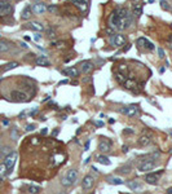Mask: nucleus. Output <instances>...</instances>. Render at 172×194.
<instances>
[{"mask_svg": "<svg viewBox=\"0 0 172 194\" xmlns=\"http://www.w3.org/2000/svg\"><path fill=\"white\" fill-rule=\"evenodd\" d=\"M78 170H75V168H73V170H69L67 173H66V176L62 178V185L63 186H71L74 185V184L76 183V180H78Z\"/></svg>", "mask_w": 172, "mask_h": 194, "instance_id": "nucleus-1", "label": "nucleus"}, {"mask_svg": "<svg viewBox=\"0 0 172 194\" xmlns=\"http://www.w3.org/2000/svg\"><path fill=\"white\" fill-rule=\"evenodd\" d=\"M17 157H18V154H17L16 151H12V153H9V154L5 157V159H4V164H5L7 170H8V173L12 172V170H13L14 164H16Z\"/></svg>", "mask_w": 172, "mask_h": 194, "instance_id": "nucleus-2", "label": "nucleus"}, {"mask_svg": "<svg viewBox=\"0 0 172 194\" xmlns=\"http://www.w3.org/2000/svg\"><path fill=\"white\" fill-rule=\"evenodd\" d=\"M164 171L163 170H159V171H154V172H150L149 175H146L145 181L148 184H151V185H156L161 180V176L163 175Z\"/></svg>", "mask_w": 172, "mask_h": 194, "instance_id": "nucleus-3", "label": "nucleus"}, {"mask_svg": "<svg viewBox=\"0 0 172 194\" xmlns=\"http://www.w3.org/2000/svg\"><path fill=\"white\" fill-rule=\"evenodd\" d=\"M13 12V5L8 0H0V17L8 16Z\"/></svg>", "mask_w": 172, "mask_h": 194, "instance_id": "nucleus-4", "label": "nucleus"}, {"mask_svg": "<svg viewBox=\"0 0 172 194\" xmlns=\"http://www.w3.org/2000/svg\"><path fill=\"white\" fill-rule=\"evenodd\" d=\"M136 44L138 45V48L144 49V51H153V49L155 48V45H154L151 41H149L146 38H138Z\"/></svg>", "mask_w": 172, "mask_h": 194, "instance_id": "nucleus-5", "label": "nucleus"}, {"mask_svg": "<svg viewBox=\"0 0 172 194\" xmlns=\"http://www.w3.org/2000/svg\"><path fill=\"white\" fill-rule=\"evenodd\" d=\"M156 166V163L154 160H146V162H140L137 166V170L140 172H148V171L154 170Z\"/></svg>", "mask_w": 172, "mask_h": 194, "instance_id": "nucleus-6", "label": "nucleus"}, {"mask_svg": "<svg viewBox=\"0 0 172 194\" xmlns=\"http://www.w3.org/2000/svg\"><path fill=\"white\" fill-rule=\"evenodd\" d=\"M110 43L113 44L114 47L119 48V47H123L125 44V36L122 35V34H114L110 39Z\"/></svg>", "mask_w": 172, "mask_h": 194, "instance_id": "nucleus-7", "label": "nucleus"}, {"mask_svg": "<svg viewBox=\"0 0 172 194\" xmlns=\"http://www.w3.org/2000/svg\"><path fill=\"white\" fill-rule=\"evenodd\" d=\"M93 185H94V177L92 175L84 176L83 181H82V188H83V190H86V191L91 190V189L93 188Z\"/></svg>", "mask_w": 172, "mask_h": 194, "instance_id": "nucleus-8", "label": "nucleus"}, {"mask_svg": "<svg viewBox=\"0 0 172 194\" xmlns=\"http://www.w3.org/2000/svg\"><path fill=\"white\" fill-rule=\"evenodd\" d=\"M120 113L124 114V115H127V116H135L136 114L138 113V106H137V105H128V106H124V107H122Z\"/></svg>", "mask_w": 172, "mask_h": 194, "instance_id": "nucleus-9", "label": "nucleus"}, {"mask_svg": "<svg viewBox=\"0 0 172 194\" xmlns=\"http://www.w3.org/2000/svg\"><path fill=\"white\" fill-rule=\"evenodd\" d=\"M11 97H12V100L16 101V102H26L27 101V95L21 92V91H12Z\"/></svg>", "mask_w": 172, "mask_h": 194, "instance_id": "nucleus-10", "label": "nucleus"}, {"mask_svg": "<svg viewBox=\"0 0 172 194\" xmlns=\"http://www.w3.org/2000/svg\"><path fill=\"white\" fill-rule=\"evenodd\" d=\"M124 87H125V89L132 91V92H135V93L140 92V85L137 84V82H136L135 79H127L124 83Z\"/></svg>", "mask_w": 172, "mask_h": 194, "instance_id": "nucleus-11", "label": "nucleus"}, {"mask_svg": "<svg viewBox=\"0 0 172 194\" xmlns=\"http://www.w3.org/2000/svg\"><path fill=\"white\" fill-rule=\"evenodd\" d=\"M47 8L48 7L44 3H35V4H32L31 10L34 14H44V13L47 12Z\"/></svg>", "mask_w": 172, "mask_h": 194, "instance_id": "nucleus-12", "label": "nucleus"}, {"mask_svg": "<svg viewBox=\"0 0 172 194\" xmlns=\"http://www.w3.org/2000/svg\"><path fill=\"white\" fill-rule=\"evenodd\" d=\"M74 5L76 8H79V10L83 13H86L88 10V7H89V0H71Z\"/></svg>", "mask_w": 172, "mask_h": 194, "instance_id": "nucleus-13", "label": "nucleus"}, {"mask_svg": "<svg viewBox=\"0 0 172 194\" xmlns=\"http://www.w3.org/2000/svg\"><path fill=\"white\" fill-rule=\"evenodd\" d=\"M119 14H118V10H114V12L110 14L109 18V25L110 27H113V30H117L118 28V23H119Z\"/></svg>", "mask_w": 172, "mask_h": 194, "instance_id": "nucleus-14", "label": "nucleus"}, {"mask_svg": "<svg viewBox=\"0 0 172 194\" xmlns=\"http://www.w3.org/2000/svg\"><path fill=\"white\" fill-rule=\"evenodd\" d=\"M94 69V64L92 61H83L80 64V71L84 74H89Z\"/></svg>", "mask_w": 172, "mask_h": 194, "instance_id": "nucleus-15", "label": "nucleus"}, {"mask_svg": "<svg viewBox=\"0 0 172 194\" xmlns=\"http://www.w3.org/2000/svg\"><path fill=\"white\" fill-rule=\"evenodd\" d=\"M62 74L67 75V76H71V78H79L80 71H79V69L76 66H71V67H69V69H66L65 71H62Z\"/></svg>", "mask_w": 172, "mask_h": 194, "instance_id": "nucleus-16", "label": "nucleus"}, {"mask_svg": "<svg viewBox=\"0 0 172 194\" xmlns=\"http://www.w3.org/2000/svg\"><path fill=\"white\" fill-rule=\"evenodd\" d=\"M110 147H111V142L106 141V140H102L98 142V149L101 153H107L110 151Z\"/></svg>", "mask_w": 172, "mask_h": 194, "instance_id": "nucleus-17", "label": "nucleus"}, {"mask_svg": "<svg viewBox=\"0 0 172 194\" xmlns=\"http://www.w3.org/2000/svg\"><path fill=\"white\" fill-rule=\"evenodd\" d=\"M132 14L135 16L136 18H138L141 14H142V4L140 3H135L132 5Z\"/></svg>", "mask_w": 172, "mask_h": 194, "instance_id": "nucleus-18", "label": "nucleus"}, {"mask_svg": "<svg viewBox=\"0 0 172 194\" xmlns=\"http://www.w3.org/2000/svg\"><path fill=\"white\" fill-rule=\"evenodd\" d=\"M35 64L38 65V66H43V67H48L51 65V62H49V59L47 58V57H44V56H40V57H38L36 59H35Z\"/></svg>", "mask_w": 172, "mask_h": 194, "instance_id": "nucleus-19", "label": "nucleus"}, {"mask_svg": "<svg viewBox=\"0 0 172 194\" xmlns=\"http://www.w3.org/2000/svg\"><path fill=\"white\" fill-rule=\"evenodd\" d=\"M131 171H132V166H131L130 163H127V164H124V166H120L117 170V172L119 173V175H128Z\"/></svg>", "mask_w": 172, "mask_h": 194, "instance_id": "nucleus-20", "label": "nucleus"}, {"mask_svg": "<svg viewBox=\"0 0 172 194\" xmlns=\"http://www.w3.org/2000/svg\"><path fill=\"white\" fill-rule=\"evenodd\" d=\"M32 16V10H31V7L30 5H27V7H25L24 8V10H22V13H21V18L22 20H30V17Z\"/></svg>", "mask_w": 172, "mask_h": 194, "instance_id": "nucleus-21", "label": "nucleus"}, {"mask_svg": "<svg viewBox=\"0 0 172 194\" xmlns=\"http://www.w3.org/2000/svg\"><path fill=\"white\" fill-rule=\"evenodd\" d=\"M150 142H151V136H149V135H142L138 139V145H141V146H148Z\"/></svg>", "mask_w": 172, "mask_h": 194, "instance_id": "nucleus-22", "label": "nucleus"}, {"mask_svg": "<svg viewBox=\"0 0 172 194\" xmlns=\"http://www.w3.org/2000/svg\"><path fill=\"white\" fill-rule=\"evenodd\" d=\"M27 25H29V28L35 30V31H43L44 30V26H43L40 22H30V23H27Z\"/></svg>", "mask_w": 172, "mask_h": 194, "instance_id": "nucleus-23", "label": "nucleus"}, {"mask_svg": "<svg viewBox=\"0 0 172 194\" xmlns=\"http://www.w3.org/2000/svg\"><path fill=\"white\" fill-rule=\"evenodd\" d=\"M114 76H115V80H117L119 84H124L125 83V80H127V78H125V74H123V72H115L114 74Z\"/></svg>", "mask_w": 172, "mask_h": 194, "instance_id": "nucleus-24", "label": "nucleus"}, {"mask_svg": "<svg viewBox=\"0 0 172 194\" xmlns=\"http://www.w3.org/2000/svg\"><path fill=\"white\" fill-rule=\"evenodd\" d=\"M107 183L111 184V185H123L124 181L122 178H118V177H107Z\"/></svg>", "mask_w": 172, "mask_h": 194, "instance_id": "nucleus-25", "label": "nucleus"}, {"mask_svg": "<svg viewBox=\"0 0 172 194\" xmlns=\"http://www.w3.org/2000/svg\"><path fill=\"white\" fill-rule=\"evenodd\" d=\"M17 66H20V64L18 62H16V61H13V62H9V64H7L5 66L1 69V71L3 72H5V71H9V70H12V69H14V67H17Z\"/></svg>", "mask_w": 172, "mask_h": 194, "instance_id": "nucleus-26", "label": "nucleus"}, {"mask_svg": "<svg viewBox=\"0 0 172 194\" xmlns=\"http://www.w3.org/2000/svg\"><path fill=\"white\" fill-rule=\"evenodd\" d=\"M97 162L101 163V164H105V166H109L110 163H111L106 155H97Z\"/></svg>", "mask_w": 172, "mask_h": 194, "instance_id": "nucleus-27", "label": "nucleus"}, {"mask_svg": "<svg viewBox=\"0 0 172 194\" xmlns=\"http://www.w3.org/2000/svg\"><path fill=\"white\" fill-rule=\"evenodd\" d=\"M128 186H130L132 190H138V189H141V184L138 183V181H132V183L128 184Z\"/></svg>", "mask_w": 172, "mask_h": 194, "instance_id": "nucleus-28", "label": "nucleus"}, {"mask_svg": "<svg viewBox=\"0 0 172 194\" xmlns=\"http://www.w3.org/2000/svg\"><path fill=\"white\" fill-rule=\"evenodd\" d=\"M40 191V188L38 185H30L29 186V193L30 194H38Z\"/></svg>", "mask_w": 172, "mask_h": 194, "instance_id": "nucleus-29", "label": "nucleus"}, {"mask_svg": "<svg viewBox=\"0 0 172 194\" xmlns=\"http://www.w3.org/2000/svg\"><path fill=\"white\" fill-rule=\"evenodd\" d=\"M47 35H48V38H49V39H55L56 38V30L53 27H48Z\"/></svg>", "mask_w": 172, "mask_h": 194, "instance_id": "nucleus-30", "label": "nucleus"}, {"mask_svg": "<svg viewBox=\"0 0 172 194\" xmlns=\"http://www.w3.org/2000/svg\"><path fill=\"white\" fill-rule=\"evenodd\" d=\"M47 12L52 13V14H56V13L58 12V7L57 5H49V7L47 8Z\"/></svg>", "mask_w": 172, "mask_h": 194, "instance_id": "nucleus-31", "label": "nucleus"}, {"mask_svg": "<svg viewBox=\"0 0 172 194\" xmlns=\"http://www.w3.org/2000/svg\"><path fill=\"white\" fill-rule=\"evenodd\" d=\"M9 51V45L4 41H0V52H7Z\"/></svg>", "mask_w": 172, "mask_h": 194, "instance_id": "nucleus-32", "label": "nucleus"}, {"mask_svg": "<svg viewBox=\"0 0 172 194\" xmlns=\"http://www.w3.org/2000/svg\"><path fill=\"white\" fill-rule=\"evenodd\" d=\"M161 8H162V9H164V10H169V9H171V7L168 5V3H167L166 0H161Z\"/></svg>", "mask_w": 172, "mask_h": 194, "instance_id": "nucleus-33", "label": "nucleus"}, {"mask_svg": "<svg viewBox=\"0 0 172 194\" xmlns=\"http://www.w3.org/2000/svg\"><path fill=\"white\" fill-rule=\"evenodd\" d=\"M127 70H128L127 65H119V71L120 72H123V74H127Z\"/></svg>", "mask_w": 172, "mask_h": 194, "instance_id": "nucleus-34", "label": "nucleus"}, {"mask_svg": "<svg viewBox=\"0 0 172 194\" xmlns=\"http://www.w3.org/2000/svg\"><path fill=\"white\" fill-rule=\"evenodd\" d=\"M7 172V167H5V164H0V175H4V173Z\"/></svg>", "mask_w": 172, "mask_h": 194, "instance_id": "nucleus-35", "label": "nucleus"}, {"mask_svg": "<svg viewBox=\"0 0 172 194\" xmlns=\"http://www.w3.org/2000/svg\"><path fill=\"white\" fill-rule=\"evenodd\" d=\"M17 137H18L17 129H12V140H17Z\"/></svg>", "mask_w": 172, "mask_h": 194, "instance_id": "nucleus-36", "label": "nucleus"}, {"mask_svg": "<svg viewBox=\"0 0 172 194\" xmlns=\"http://www.w3.org/2000/svg\"><path fill=\"white\" fill-rule=\"evenodd\" d=\"M158 54H159V57H161V58H164V51L162 48H158Z\"/></svg>", "mask_w": 172, "mask_h": 194, "instance_id": "nucleus-37", "label": "nucleus"}, {"mask_svg": "<svg viewBox=\"0 0 172 194\" xmlns=\"http://www.w3.org/2000/svg\"><path fill=\"white\" fill-rule=\"evenodd\" d=\"M34 129H35V126H34V124H29V126L26 127V131H27V132H31V131H34Z\"/></svg>", "mask_w": 172, "mask_h": 194, "instance_id": "nucleus-38", "label": "nucleus"}, {"mask_svg": "<svg viewBox=\"0 0 172 194\" xmlns=\"http://www.w3.org/2000/svg\"><path fill=\"white\" fill-rule=\"evenodd\" d=\"M123 133H124V135H128V133L132 135V133H133V129H131V128H125L124 131H123Z\"/></svg>", "mask_w": 172, "mask_h": 194, "instance_id": "nucleus-39", "label": "nucleus"}, {"mask_svg": "<svg viewBox=\"0 0 172 194\" xmlns=\"http://www.w3.org/2000/svg\"><path fill=\"white\" fill-rule=\"evenodd\" d=\"M40 39H42V35L36 32V34H35V36H34V40H35V41H39Z\"/></svg>", "mask_w": 172, "mask_h": 194, "instance_id": "nucleus-40", "label": "nucleus"}, {"mask_svg": "<svg viewBox=\"0 0 172 194\" xmlns=\"http://www.w3.org/2000/svg\"><path fill=\"white\" fill-rule=\"evenodd\" d=\"M0 151H3V154H8V153H12V151H11V147H4V150H0Z\"/></svg>", "mask_w": 172, "mask_h": 194, "instance_id": "nucleus-41", "label": "nucleus"}, {"mask_svg": "<svg viewBox=\"0 0 172 194\" xmlns=\"http://www.w3.org/2000/svg\"><path fill=\"white\" fill-rule=\"evenodd\" d=\"M94 124H96V127H104V122H101V120L94 122Z\"/></svg>", "mask_w": 172, "mask_h": 194, "instance_id": "nucleus-42", "label": "nucleus"}, {"mask_svg": "<svg viewBox=\"0 0 172 194\" xmlns=\"http://www.w3.org/2000/svg\"><path fill=\"white\" fill-rule=\"evenodd\" d=\"M58 133H60V129H58V128H56V129H55V131H53V132H52V136H53V137H56V136H57V135H58Z\"/></svg>", "mask_w": 172, "mask_h": 194, "instance_id": "nucleus-43", "label": "nucleus"}, {"mask_svg": "<svg viewBox=\"0 0 172 194\" xmlns=\"http://www.w3.org/2000/svg\"><path fill=\"white\" fill-rule=\"evenodd\" d=\"M89 144H91L89 141H87V142H86V146H84V150H89Z\"/></svg>", "mask_w": 172, "mask_h": 194, "instance_id": "nucleus-44", "label": "nucleus"}, {"mask_svg": "<svg viewBox=\"0 0 172 194\" xmlns=\"http://www.w3.org/2000/svg\"><path fill=\"white\" fill-rule=\"evenodd\" d=\"M123 151L127 153V151H128V146H125V145H124V146H123Z\"/></svg>", "mask_w": 172, "mask_h": 194, "instance_id": "nucleus-45", "label": "nucleus"}, {"mask_svg": "<svg viewBox=\"0 0 172 194\" xmlns=\"http://www.w3.org/2000/svg\"><path fill=\"white\" fill-rule=\"evenodd\" d=\"M47 132H48V129H42V135H45V133H47Z\"/></svg>", "mask_w": 172, "mask_h": 194, "instance_id": "nucleus-46", "label": "nucleus"}, {"mask_svg": "<svg viewBox=\"0 0 172 194\" xmlns=\"http://www.w3.org/2000/svg\"><path fill=\"white\" fill-rule=\"evenodd\" d=\"M89 159H91V157H88V158H87V159H86V160H84V164H87V163H88V162H89Z\"/></svg>", "mask_w": 172, "mask_h": 194, "instance_id": "nucleus-47", "label": "nucleus"}, {"mask_svg": "<svg viewBox=\"0 0 172 194\" xmlns=\"http://www.w3.org/2000/svg\"><path fill=\"white\" fill-rule=\"evenodd\" d=\"M167 194H172V188H169L168 190H167Z\"/></svg>", "mask_w": 172, "mask_h": 194, "instance_id": "nucleus-48", "label": "nucleus"}, {"mask_svg": "<svg viewBox=\"0 0 172 194\" xmlns=\"http://www.w3.org/2000/svg\"><path fill=\"white\" fill-rule=\"evenodd\" d=\"M131 1H132V3H133V4H135V3H140V1H141V0H131Z\"/></svg>", "mask_w": 172, "mask_h": 194, "instance_id": "nucleus-49", "label": "nucleus"}, {"mask_svg": "<svg viewBox=\"0 0 172 194\" xmlns=\"http://www.w3.org/2000/svg\"><path fill=\"white\" fill-rule=\"evenodd\" d=\"M21 45L24 47V48H27V47H29V45H26V44H25V43H21Z\"/></svg>", "mask_w": 172, "mask_h": 194, "instance_id": "nucleus-50", "label": "nucleus"}, {"mask_svg": "<svg viewBox=\"0 0 172 194\" xmlns=\"http://www.w3.org/2000/svg\"><path fill=\"white\" fill-rule=\"evenodd\" d=\"M148 1H149V3H154V0H148Z\"/></svg>", "mask_w": 172, "mask_h": 194, "instance_id": "nucleus-51", "label": "nucleus"}, {"mask_svg": "<svg viewBox=\"0 0 172 194\" xmlns=\"http://www.w3.org/2000/svg\"><path fill=\"white\" fill-rule=\"evenodd\" d=\"M0 150H1V144H0Z\"/></svg>", "mask_w": 172, "mask_h": 194, "instance_id": "nucleus-52", "label": "nucleus"}, {"mask_svg": "<svg viewBox=\"0 0 172 194\" xmlns=\"http://www.w3.org/2000/svg\"><path fill=\"white\" fill-rule=\"evenodd\" d=\"M58 194H65V193H58Z\"/></svg>", "mask_w": 172, "mask_h": 194, "instance_id": "nucleus-53", "label": "nucleus"}, {"mask_svg": "<svg viewBox=\"0 0 172 194\" xmlns=\"http://www.w3.org/2000/svg\"><path fill=\"white\" fill-rule=\"evenodd\" d=\"M171 154H172V150H171Z\"/></svg>", "mask_w": 172, "mask_h": 194, "instance_id": "nucleus-54", "label": "nucleus"}, {"mask_svg": "<svg viewBox=\"0 0 172 194\" xmlns=\"http://www.w3.org/2000/svg\"><path fill=\"white\" fill-rule=\"evenodd\" d=\"M92 194H93V193H92Z\"/></svg>", "mask_w": 172, "mask_h": 194, "instance_id": "nucleus-55", "label": "nucleus"}]
</instances>
